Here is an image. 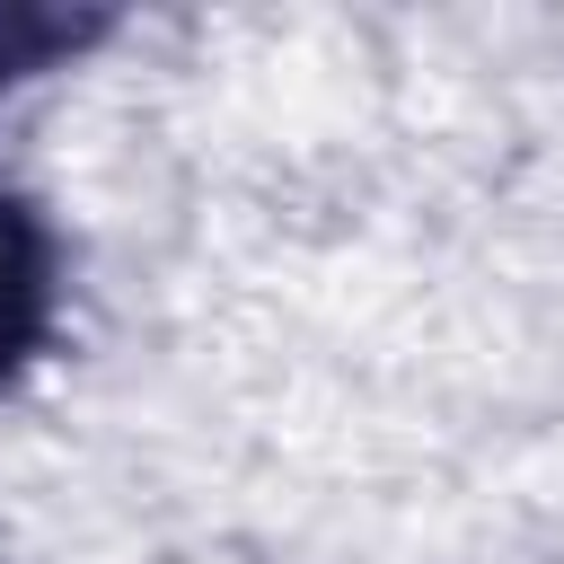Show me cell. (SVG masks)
<instances>
[{"mask_svg": "<svg viewBox=\"0 0 564 564\" xmlns=\"http://www.w3.org/2000/svg\"><path fill=\"white\" fill-rule=\"evenodd\" d=\"M44 335H53V229L26 194L0 185V388L26 379Z\"/></svg>", "mask_w": 564, "mask_h": 564, "instance_id": "cell-1", "label": "cell"}, {"mask_svg": "<svg viewBox=\"0 0 564 564\" xmlns=\"http://www.w3.org/2000/svg\"><path fill=\"white\" fill-rule=\"evenodd\" d=\"M106 26H115L106 9H35V0H9V9H0V88L26 79V70L70 62V53L97 44Z\"/></svg>", "mask_w": 564, "mask_h": 564, "instance_id": "cell-2", "label": "cell"}]
</instances>
